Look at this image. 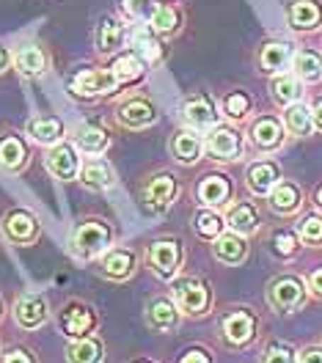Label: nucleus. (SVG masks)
I'll list each match as a JSON object with an SVG mask.
<instances>
[{
  "label": "nucleus",
  "mask_w": 322,
  "mask_h": 363,
  "mask_svg": "<svg viewBox=\"0 0 322 363\" xmlns=\"http://www.w3.org/2000/svg\"><path fill=\"white\" fill-rule=\"evenodd\" d=\"M116 245V228L105 220V218H83L77 220L72 228L70 237V250L83 259V262H96L105 250H111Z\"/></svg>",
  "instance_id": "f257e3e1"
},
{
  "label": "nucleus",
  "mask_w": 322,
  "mask_h": 363,
  "mask_svg": "<svg viewBox=\"0 0 322 363\" xmlns=\"http://www.w3.org/2000/svg\"><path fill=\"white\" fill-rule=\"evenodd\" d=\"M171 297L177 300L182 317L204 319L215 308V292L204 275H177L171 281Z\"/></svg>",
  "instance_id": "f03ea898"
},
{
  "label": "nucleus",
  "mask_w": 322,
  "mask_h": 363,
  "mask_svg": "<svg viewBox=\"0 0 322 363\" xmlns=\"http://www.w3.org/2000/svg\"><path fill=\"white\" fill-rule=\"evenodd\" d=\"M309 297L311 295H309L306 278H300L298 272H281L265 289V300L276 314H295L306 306Z\"/></svg>",
  "instance_id": "7ed1b4c3"
},
{
  "label": "nucleus",
  "mask_w": 322,
  "mask_h": 363,
  "mask_svg": "<svg viewBox=\"0 0 322 363\" xmlns=\"http://www.w3.org/2000/svg\"><path fill=\"white\" fill-rule=\"evenodd\" d=\"M204 155L221 165L240 162L245 157V133L229 121L215 124L209 133H204Z\"/></svg>",
  "instance_id": "20e7f679"
},
{
  "label": "nucleus",
  "mask_w": 322,
  "mask_h": 363,
  "mask_svg": "<svg viewBox=\"0 0 322 363\" xmlns=\"http://www.w3.org/2000/svg\"><path fill=\"white\" fill-rule=\"evenodd\" d=\"M113 118L118 127L140 133V130H149V127H155L160 121V108L155 105V99L149 94L133 91V94H127V96L118 99Z\"/></svg>",
  "instance_id": "39448f33"
},
{
  "label": "nucleus",
  "mask_w": 322,
  "mask_h": 363,
  "mask_svg": "<svg viewBox=\"0 0 322 363\" xmlns=\"http://www.w3.org/2000/svg\"><path fill=\"white\" fill-rule=\"evenodd\" d=\"M143 256H146V267L160 281L171 284L184 264V242L179 237H157L146 245Z\"/></svg>",
  "instance_id": "423d86ee"
},
{
  "label": "nucleus",
  "mask_w": 322,
  "mask_h": 363,
  "mask_svg": "<svg viewBox=\"0 0 322 363\" xmlns=\"http://www.w3.org/2000/svg\"><path fill=\"white\" fill-rule=\"evenodd\" d=\"M259 314L251 306H231L221 317V339L229 350H245L259 336Z\"/></svg>",
  "instance_id": "0eeeda50"
},
{
  "label": "nucleus",
  "mask_w": 322,
  "mask_h": 363,
  "mask_svg": "<svg viewBox=\"0 0 322 363\" xmlns=\"http://www.w3.org/2000/svg\"><path fill=\"white\" fill-rule=\"evenodd\" d=\"M179 193H182L179 177L171 171H157L140 187V206L146 215H162L179 201Z\"/></svg>",
  "instance_id": "6e6552de"
},
{
  "label": "nucleus",
  "mask_w": 322,
  "mask_h": 363,
  "mask_svg": "<svg viewBox=\"0 0 322 363\" xmlns=\"http://www.w3.org/2000/svg\"><path fill=\"white\" fill-rule=\"evenodd\" d=\"M179 118L184 127L196 130V133H209L215 124H221V108H218V96H212L209 91H193L182 99Z\"/></svg>",
  "instance_id": "1a4fd4ad"
},
{
  "label": "nucleus",
  "mask_w": 322,
  "mask_h": 363,
  "mask_svg": "<svg viewBox=\"0 0 322 363\" xmlns=\"http://www.w3.org/2000/svg\"><path fill=\"white\" fill-rule=\"evenodd\" d=\"M99 328V314L94 311L91 303L80 300V297H72L61 306L58 311V330L67 336V339H86L94 336Z\"/></svg>",
  "instance_id": "9d476101"
},
{
  "label": "nucleus",
  "mask_w": 322,
  "mask_h": 363,
  "mask_svg": "<svg viewBox=\"0 0 322 363\" xmlns=\"http://www.w3.org/2000/svg\"><path fill=\"white\" fill-rule=\"evenodd\" d=\"M0 231L17 248H30V245H36L42 240V223H39V218L30 209H25V206L6 209L3 218H0Z\"/></svg>",
  "instance_id": "9b49d317"
},
{
  "label": "nucleus",
  "mask_w": 322,
  "mask_h": 363,
  "mask_svg": "<svg viewBox=\"0 0 322 363\" xmlns=\"http://www.w3.org/2000/svg\"><path fill=\"white\" fill-rule=\"evenodd\" d=\"M70 89L83 99H99V96H116L124 86L108 67H86L72 74Z\"/></svg>",
  "instance_id": "f8f14e48"
},
{
  "label": "nucleus",
  "mask_w": 322,
  "mask_h": 363,
  "mask_svg": "<svg viewBox=\"0 0 322 363\" xmlns=\"http://www.w3.org/2000/svg\"><path fill=\"white\" fill-rule=\"evenodd\" d=\"M245 138L251 140V146L259 155H276L287 143V127L276 113H259L251 118Z\"/></svg>",
  "instance_id": "ddd939ff"
},
{
  "label": "nucleus",
  "mask_w": 322,
  "mask_h": 363,
  "mask_svg": "<svg viewBox=\"0 0 322 363\" xmlns=\"http://www.w3.org/2000/svg\"><path fill=\"white\" fill-rule=\"evenodd\" d=\"M130 45V25L124 17H116V14H102L96 20V28H94V52L108 61L113 58L116 52L127 50Z\"/></svg>",
  "instance_id": "4468645a"
},
{
  "label": "nucleus",
  "mask_w": 322,
  "mask_h": 363,
  "mask_svg": "<svg viewBox=\"0 0 322 363\" xmlns=\"http://www.w3.org/2000/svg\"><path fill=\"white\" fill-rule=\"evenodd\" d=\"M295 52H298V45L289 42V39H281V36H270L265 39L262 45L256 47V69L267 77H276V74H284L292 69V61H295Z\"/></svg>",
  "instance_id": "2eb2a0df"
},
{
  "label": "nucleus",
  "mask_w": 322,
  "mask_h": 363,
  "mask_svg": "<svg viewBox=\"0 0 322 363\" xmlns=\"http://www.w3.org/2000/svg\"><path fill=\"white\" fill-rule=\"evenodd\" d=\"M72 143H74L77 152L86 155V157H102V155L113 146V133H111V127H108L102 118L89 116V118H83V121L74 124V130H72Z\"/></svg>",
  "instance_id": "dca6fc26"
},
{
  "label": "nucleus",
  "mask_w": 322,
  "mask_h": 363,
  "mask_svg": "<svg viewBox=\"0 0 322 363\" xmlns=\"http://www.w3.org/2000/svg\"><path fill=\"white\" fill-rule=\"evenodd\" d=\"M130 50L138 52L140 61L149 69H157L168 61V39H162L160 33H155L149 25H130Z\"/></svg>",
  "instance_id": "f3484780"
},
{
  "label": "nucleus",
  "mask_w": 322,
  "mask_h": 363,
  "mask_svg": "<svg viewBox=\"0 0 322 363\" xmlns=\"http://www.w3.org/2000/svg\"><path fill=\"white\" fill-rule=\"evenodd\" d=\"M143 319H146V328L168 336V333H177L179 325H182V311L177 306V300L168 295H155L146 300L143 306Z\"/></svg>",
  "instance_id": "a211bd4d"
},
{
  "label": "nucleus",
  "mask_w": 322,
  "mask_h": 363,
  "mask_svg": "<svg viewBox=\"0 0 322 363\" xmlns=\"http://www.w3.org/2000/svg\"><path fill=\"white\" fill-rule=\"evenodd\" d=\"M140 267V256L138 250L133 248H121V245H113L111 250H105L99 259H96V272L113 284H124L130 281Z\"/></svg>",
  "instance_id": "6ab92c4d"
},
{
  "label": "nucleus",
  "mask_w": 322,
  "mask_h": 363,
  "mask_svg": "<svg viewBox=\"0 0 322 363\" xmlns=\"http://www.w3.org/2000/svg\"><path fill=\"white\" fill-rule=\"evenodd\" d=\"M80 165H83V160H80V152H77V146H74L72 140L64 138V140L47 146L45 168L52 179L74 182L77 179V174H80Z\"/></svg>",
  "instance_id": "aec40b11"
},
{
  "label": "nucleus",
  "mask_w": 322,
  "mask_h": 363,
  "mask_svg": "<svg viewBox=\"0 0 322 363\" xmlns=\"http://www.w3.org/2000/svg\"><path fill=\"white\" fill-rule=\"evenodd\" d=\"M196 199L209 209H226L234 201V182L223 171H209L196 184Z\"/></svg>",
  "instance_id": "412c9836"
},
{
  "label": "nucleus",
  "mask_w": 322,
  "mask_h": 363,
  "mask_svg": "<svg viewBox=\"0 0 322 363\" xmlns=\"http://www.w3.org/2000/svg\"><path fill=\"white\" fill-rule=\"evenodd\" d=\"M11 317L14 322L23 328V330H39L42 325L50 322L52 311H50V303L45 295H36V292H25L14 300L11 306Z\"/></svg>",
  "instance_id": "4be33fe9"
},
{
  "label": "nucleus",
  "mask_w": 322,
  "mask_h": 363,
  "mask_svg": "<svg viewBox=\"0 0 322 363\" xmlns=\"http://www.w3.org/2000/svg\"><path fill=\"white\" fill-rule=\"evenodd\" d=\"M284 20L292 33H317L322 28V0H287Z\"/></svg>",
  "instance_id": "5701e85b"
},
{
  "label": "nucleus",
  "mask_w": 322,
  "mask_h": 363,
  "mask_svg": "<svg viewBox=\"0 0 322 363\" xmlns=\"http://www.w3.org/2000/svg\"><path fill=\"white\" fill-rule=\"evenodd\" d=\"M284 179V171L276 160L265 157V160H253L245 168V187L253 199H267L270 190L276 187L278 182Z\"/></svg>",
  "instance_id": "b1692460"
},
{
  "label": "nucleus",
  "mask_w": 322,
  "mask_h": 363,
  "mask_svg": "<svg viewBox=\"0 0 322 363\" xmlns=\"http://www.w3.org/2000/svg\"><path fill=\"white\" fill-rule=\"evenodd\" d=\"M306 204V193L295 179H281L267 196V206L278 218H298Z\"/></svg>",
  "instance_id": "393cba45"
},
{
  "label": "nucleus",
  "mask_w": 322,
  "mask_h": 363,
  "mask_svg": "<svg viewBox=\"0 0 322 363\" xmlns=\"http://www.w3.org/2000/svg\"><path fill=\"white\" fill-rule=\"evenodd\" d=\"M223 218H226L229 231H237V234L251 240L253 234H259V228H262V206L251 199H237L226 206Z\"/></svg>",
  "instance_id": "a878e982"
},
{
  "label": "nucleus",
  "mask_w": 322,
  "mask_h": 363,
  "mask_svg": "<svg viewBox=\"0 0 322 363\" xmlns=\"http://www.w3.org/2000/svg\"><path fill=\"white\" fill-rule=\"evenodd\" d=\"M30 165V143L17 130H6L0 135V168L6 174H23Z\"/></svg>",
  "instance_id": "bb28decb"
},
{
  "label": "nucleus",
  "mask_w": 322,
  "mask_h": 363,
  "mask_svg": "<svg viewBox=\"0 0 322 363\" xmlns=\"http://www.w3.org/2000/svg\"><path fill=\"white\" fill-rule=\"evenodd\" d=\"M212 245V259L218 262V264H223V267H240V264H245L248 262V256H251V245H248V237H243V234H237V231H223L215 242H209Z\"/></svg>",
  "instance_id": "cd10ccee"
},
{
  "label": "nucleus",
  "mask_w": 322,
  "mask_h": 363,
  "mask_svg": "<svg viewBox=\"0 0 322 363\" xmlns=\"http://www.w3.org/2000/svg\"><path fill=\"white\" fill-rule=\"evenodd\" d=\"M168 152H171L174 162H179L184 168H193V165H199L201 157H204V138H201V133H196L190 127H182V130H177L171 135Z\"/></svg>",
  "instance_id": "c85d7f7f"
},
{
  "label": "nucleus",
  "mask_w": 322,
  "mask_h": 363,
  "mask_svg": "<svg viewBox=\"0 0 322 363\" xmlns=\"http://www.w3.org/2000/svg\"><path fill=\"white\" fill-rule=\"evenodd\" d=\"M14 72L20 74V77H42L50 72L52 67V55H50V50L45 45H36V42H30V45H23L14 50Z\"/></svg>",
  "instance_id": "c756f323"
},
{
  "label": "nucleus",
  "mask_w": 322,
  "mask_h": 363,
  "mask_svg": "<svg viewBox=\"0 0 322 363\" xmlns=\"http://www.w3.org/2000/svg\"><path fill=\"white\" fill-rule=\"evenodd\" d=\"M25 135L39 146H52L67 135V124L64 118L55 113H33L25 121Z\"/></svg>",
  "instance_id": "7c9ffc66"
},
{
  "label": "nucleus",
  "mask_w": 322,
  "mask_h": 363,
  "mask_svg": "<svg viewBox=\"0 0 322 363\" xmlns=\"http://www.w3.org/2000/svg\"><path fill=\"white\" fill-rule=\"evenodd\" d=\"M146 25H149L155 33H160L162 39L171 42V39L182 36L184 25H187V14H184V9L179 3H157L152 20Z\"/></svg>",
  "instance_id": "2f4dec72"
},
{
  "label": "nucleus",
  "mask_w": 322,
  "mask_h": 363,
  "mask_svg": "<svg viewBox=\"0 0 322 363\" xmlns=\"http://www.w3.org/2000/svg\"><path fill=\"white\" fill-rule=\"evenodd\" d=\"M105 67L113 72L116 77H118V83L121 86H138L140 80L146 77V72H149V67L140 61L138 52H133L130 47L127 50H121V52H116L113 58H108L105 61Z\"/></svg>",
  "instance_id": "473e14b6"
},
{
  "label": "nucleus",
  "mask_w": 322,
  "mask_h": 363,
  "mask_svg": "<svg viewBox=\"0 0 322 363\" xmlns=\"http://www.w3.org/2000/svg\"><path fill=\"white\" fill-rule=\"evenodd\" d=\"M80 184L86 190H94V193H105L116 184V168L102 157H86L83 165H80V174H77Z\"/></svg>",
  "instance_id": "72a5a7b5"
},
{
  "label": "nucleus",
  "mask_w": 322,
  "mask_h": 363,
  "mask_svg": "<svg viewBox=\"0 0 322 363\" xmlns=\"http://www.w3.org/2000/svg\"><path fill=\"white\" fill-rule=\"evenodd\" d=\"M253 96L251 91L245 89H229L218 96V108H221V116L229 121V124H243L248 121L253 113Z\"/></svg>",
  "instance_id": "f704fd0d"
},
{
  "label": "nucleus",
  "mask_w": 322,
  "mask_h": 363,
  "mask_svg": "<svg viewBox=\"0 0 322 363\" xmlns=\"http://www.w3.org/2000/svg\"><path fill=\"white\" fill-rule=\"evenodd\" d=\"M303 94H306V83L295 72H284V74L270 77V96L281 111L295 105V102H303Z\"/></svg>",
  "instance_id": "c9c22d12"
},
{
  "label": "nucleus",
  "mask_w": 322,
  "mask_h": 363,
  "mask_svg": "<svg viewBox=\"0 0 322 363\" xmlns=\"http://www.w3.org/2000/svg\"><path fill=\"white\" fill-rule=\"evenodd\" d=\"M190 226H193V231H196V237L204 240V242H215V240L229 228L226 226L223 212H221V209H209V206H201V209L193 212Z\"/></svg>",
  "instance_id": "e433bc0d"
},
{
  "label": "nucleus",
  "mask_w": 322,
  "mask_h": 363,
  "mask_svg": "<svg viewBox=\"0 0 322 363\" xmlns=\"http://www.w3.org/2000/svg\"><path fill=\"white\" fill-rule=\"evenodd\" d=\"M292 72L298 74L306 86H314L322 80V50L314 47H298L295 61H292Z\"/></svg>",
  "instance_id": "4c0bfd02"
},
{
  "label": "nucleus",
  "mask_w": 322,
  "mask_h": 363,
  "mask_svg": "<svg viewBox=\"0 0 322 363\" xmlns=\"http://www.w3.org/2000/svg\"><path fill=\"white\" fill-rule=\"evenodd\" d=\"M281 121L287 127V135L289 138H309L314 133V118H311V108L306 102H295L289 108H284Z\"/></svg>",
  "instance_id": "58836bf2"
},
{
  "label": "nucleus",
  "mask_w": 322,
  "mask_h": 363,
  "mask_svg": "<svg viewBox=\"0 0 322 363\" xmlns=\"http://www.w3.org/2000/svg\"><path fill=\"white\" fill-rule=\"evenodd\" d=\"M267 245H270V253L276 256L278 262H289V259H295V256L300 253V248H303V242H300V237H298V228H289V226L273 228Z\"/></svg>",
  "instance_id": "ea45409f"
},
{
  "label": "nucleus",
  "mask_w": 322,
  "mask_h": 363,
  "mask_svg": "<svg viewBox=\"0 0 322 363\" xmlns=\"http://www.w3.org/2000/svg\"><path fill=\"white\" fill-rule=\"evenodd\" d=\"M105 361V341L99 336L72 339L67 347V363H102Z\"/></svg>",
  "instance_id": "a19ab883"
},
{
  "label": "nucleus",
  "mask_w": 322,
  "mask_h": 363,
  "mask_svg": "<svg viewBox=\"0 0 322 363\" xmlns=\"http://www.w3.org/2000/svg\"><path fill=\"white\" fill-rule=\"evenodd\" d=\"M298 237L306 248H322V212L314 209V212H306L300 215L298 223Z\"/></svg>",
  "instance_id": "79ce46f5"
},
{
  "label": "nucleus",
  "mask_w": 322,
  "mask_h": 363,
  "mask_svg": "<svg viewBox=\"0 0 322 363\" xmlns=\"http://www.w3.org/2000/svg\"><path fill=\"white\" fill-rule=\"evenodd\" d=\"M157 9V0H121V17L130 25H146Z\"/></svg>",
  "instance_id": "37998d69"
},
{
  "label": "nucleus",
  "mask_w": 322,
  "mask_h": 363,
  "mask_svg": "<svg viewBox=\"0 0 322 363\" xmlns=\"http://www.w3.org/2000/svg\"><path fill=\"white\" fill-rule=\"evenodd\" d=\"M262 363H298V350L289 341L270 339L262 347Z\"/></svg>",
  "instance_id": "c03bdc74"
},
{
  "label": "nucleus",
  "mask_w": 322,
  "mask_h": 363,
  "mask_svg": "<svg viewBox=\"0 0 322 363\" xmlns=\"http://www.w3.org/2000/svg\"><path fill=\"white\" fill-rule=\"evenodd\" d=\"M0 363H39V358H36V352L30 350V347H11L6 355H3V361Z\"/></svg>",
  "instance_id": "a18cd8bd"
},
{
  "label": "nucleus",
  "mask_w": 322,
  "mask_h": 363,
  "mask_svg": "<svg viewBox=\"0 0 322 363\" xmlns=\"http://www.w3.org/2000/svg\"><path fill=\"white\" fill-rule=\"evenodd\" d=\"M179 363H215V358H212V352H209L207 347L196 344V347H187V350H184Z\"/></svg>",
  "instance_id": "49530a36"
},
{
  "label": "nucleus",
  "mask_w": 322,
  "mask_h": 363,
  "mask_svg": "<svg viewBox=\"0 0 322 363\" xmlns=\"http://www.w3.org/2000/svg\"><path fill=\"white\" fill-rule=\"evenodd\" d=\"M298 363H322V344H309L298 350Z\"/></svg>",
  "instance_id": "de8ad7c7"
},
{
  "label": "nucleus",
  "mask_w": 322,
  "mask_h": 363,
  "mask_svg": "<svg viewBox=\"0 0 322 363\" xmlns=\"http://www.w3.org/2000/svg\"><path fill=\"white\" fill-rule=\"evenodd\" d=\"M306 286H309V295L317 297V300H322V264L309 272V278H306Z\"/></svg>",
  "instance_id": "09e8293b"
},
{
  "label": "nucleus",
  "mask_w": 322,
  "mask_h": 363,
  "mask_svg": "<svg viewBox=\"0 0 322 363\" xmlns=\"http://www.w3.org/2000/svg\"><path fill=\"white\" fill-rule=\"evenodd\" d=\"M311 118H314V133H322V94H317L311 99Z\"/></svg>",
  "instance_id": "8fccbe9b"
},
{
  "label": "nucleus",
  "mask_w": 322,
  "mask_h": 363,
  "mask_svg": "<svg viewBox=\"0 0 322 363\" xmlns=\"http://www.w3.org/2000/svg\"><path fill=\"white\" fill-rule=\"evenodd\" d=\"M11 64H14V52H11L9 47L0 42V74H3V72H6L9 67H11Z\"/></svg>",
  "instance_id": "3c124183"
},
{
  "label": "nucleus",
  "mask_w": 322,
  "mask_h": 363,
  "mask_svg": "<svg viewBox=\"0 0 322 363\" xmlns=\"http://www.w3.org/2000/svg\"><path fill=\"white\" fill-rule=\"evenodd\" d=\"M314 206H317V209L322 212V184L317 187V190H314Z\"/></svg>",
  "instance_id": "603ef678"
},
{
  "label": "nucleus",
  "mask_w": 322,
  "mask_h": 363,
  "mask_svg": "<svg viewBox=\"0 0 322 363\" xmlns=\"http://www.w3.org/2000/svg\"><path fill=\"white\" fill-rule=\"evenodd\" d=\"M133 363H157V361H149V358H138V361H133Z\"/></svg>",
  "instance_id": "864d4df0"
},
{
  "label": "nucleus",
  "mask_w": 322,
  "mask_h": 363,
  "mask_svg": "<svg viewBox=\"0 0 322 363\" xmlns=\"http://www.w3.org/2000/svg\"><path fill=\"white\" fill-rule=\"evenodd\" d=\"M3 311H6V306H3V297H0V319H3Z\"/></svg>",
  "instance_id": "5fc2aeb1"
},
{
  "label": "nucleus",
  "mask_w": 322,
  "mask_h": 363,
  "mask_svg": "<svg viewBox=\"0 0 322 363\" xmlns=\"http://www.w3.org/2000/svg\"><path fill=\"white\" fill-rule=\"evenodd\" d=\"M157 3H177V0H157Z\"/></svg>",
  "instance_id": "6e6d98bb"
}]
</instances>
